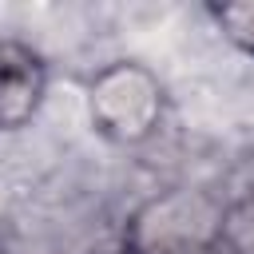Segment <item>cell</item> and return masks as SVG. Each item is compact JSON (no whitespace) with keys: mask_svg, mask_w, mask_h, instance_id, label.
<instances>
[{"mask_svg":"<svg viewBox=\"0 0 254 254\" xmlns=\"http://www.w3.org/2000/svg\"><path fill=\"white\" fill-rule=\"evenodd\" d=\"M87 111L103 139L143 143L163 119L159 75L139 60H115L87 83Z\"/></svg>","mask_w":254,"mask_h":254,"instance_id":"2","label":"cell"},{"mask_svg":"<svg viewBox=\"0 0 254 254\" xmlns=\"http://www.w3.org/2000/svg\"><path fill=\"white\" fill-rule=\"evenodd\" d=\"M214 24L222 28V36L242 48L246 56H254V0H242V4H218L210 8Z\"/></svg>","mask_w":254,"mask_h":254,"instance_id":"5","label":"cell"},{"mask_svg":"<svg viewBox=\"0 0 254 254\" xmlns=\"http://www.w3.org/2000/svg\"><path fill=\"white\" fill-rule=\"evenodd\" d=\"M218 254H254V190L226 206Z\"/></svg>","mask_w":254,"mask_h":254,"instance_id":"4","label":"cell"},{"mask_svg":"<svg viewBox=\"0 0 254 254\" xmlns=\"http://www.w3.org/2000/svg\"><path fill=\"white\" fill-rule=\"evenodd\" d=\"M226 206L194 187L155 194L127 222V254H218Z\"/></svg>","mask_w":254,"mask_h":254,"instance_id":"1","label":"cell"},{"mask_svg":"<svg viewBox=\"0 0 254 254\" xmlns=\"http://www.w3.org/2000/svg\"><path fill=\"white\" fill-rule=\"evenodd\" d=\"M44 91H48L44 56L16 36H0V131L28 127L44 103Z\"/></svg>","mask_w":254,"mask_h":254,"instance_id":"3","label":"cell"}]
</instances>
